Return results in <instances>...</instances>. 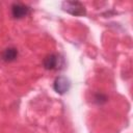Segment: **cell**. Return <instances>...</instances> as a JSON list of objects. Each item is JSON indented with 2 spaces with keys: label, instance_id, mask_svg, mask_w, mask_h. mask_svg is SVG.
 Returning <instances> with one entry per match:
<instances>
[{
  "label": "cell",
  "instance_id": "cell-1",
  "mask_svg": "<svg viewBox=\"0 0 133 133\" xmlns=\"http://www.w3.org/2000/svg\"><path fill=\"white\" fill-rule=\"evenodd\" d=\"M43 65L48 71H58L62 70L64 66V59L59 54H49L43 60Z\"/></svg>",
  "mask_w": 133,
  "mask_h": 133
},
{
  "label": "cell",
  "instance_id": "cell-5",
  "mask_svg": "<svg viewBox=\"0 0 133 133\" xmlns=\"http://www.w3.org/2000/svg\"><path fill=\"white\" fill-rule=\"evenodd\" d=\"M18 55L19 52L15 47H8L0 53V59L4 62H11L17 59Z\"/></svg>",
  "mask_w": 133,
  "mask_h": 133
},
{
  "label": "cell",
  "instance_id": "cell-4",
  "mask_svg": "<svg viewBox=\"0 0 133 133\" xmlns=\"http://www.w3.org/2000/svg\"><path fill=\"white\" fill-rule=\"evenodd\" d=\"M11 16L15 19H23L30 14V7L23 3H14L11 5Z\"/></svg>",
  "mask_w": 133,
  "mask_h": 133
},
{
  "label": "cell",
  "instance_id": "cell-3",
  "mask_svg": "<svg viewBox=\"0 0 133 133\" xmlns=\"http://www.w3.org/2000/svg\"><path fill=\"white\" fill-rule=\"evenodd\" d=\"M70 87L71 82L65 76H58L53 82V89L59 95H64L65 92H68Z\"/></svg>",
  "mask_w": 133,
  "mask_h": 133
},
{
  "label": "cell",
  "instance_id": "cell-2",
  "mask_svg": "<svg viewBox=\"0 0 133 133\" xmlns=\"http://www.w3.org/2000/svg\"><path fill=\"white\" fill-rule=\"evenodd\" d=\"M61 9L75 17H82L86 15L85 6L79 1H63L61 3Z\"/></svg>",
  "mask_w": 133,
  "mask_h": 133
},
{
  "label": "cell",
  "instance_id": "cell-6",
  "mask_svg": "<svg viewBox=\"0 0 133 133\" xmlns=\"http://www.w3.org/2000/svg\"><path fill=\"white\" fill-rule=\"evenodd\" d=\"M95 100H96V102H98L99 104H102V103H104V102L107 101V98H106L105 96H103V95H97V97L95 98Z\"/></svg>",
  "mask_w": 133,
  "mask_h": 133
}]
</instances>
